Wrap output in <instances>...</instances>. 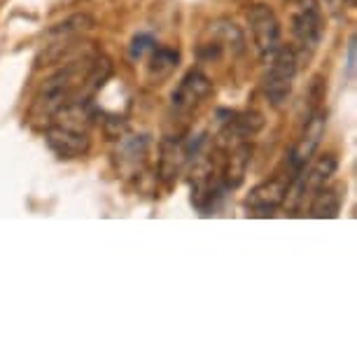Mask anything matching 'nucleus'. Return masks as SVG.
Returning <instances> with one entry per match:
<instances>
[{
    "label": "nucleus",
    "instance_id": "nucleus-1",
    "mask_svg": "<svg viewBox=\"0 0 357 357\" xmlns=\"http://www.w3.org/2000/svg\"><path fill=\"white\" fill-rule=\"evenodd\" d=\"M105 63V59L91 63V61H77V63H68L66 68L47 79V82L40 86L36 103H33V117L38 119H50L56 117L59 112L66 110L68 105L77 103V93L84 89V86H98L103 84V79L107 77L110 68H105L100 73V66Z\"/></svg>",
    "mask_w": 357,
    "mask_h": 357
},
{
    "label": "nucleus",
    "instance_id": "nucleus-2",
    "mask_svg": "<svg viewBox=\"0 0 357 357\" xmlns=\"http://www.w3.org/2000/svg\"><path fill=\"white\" fill-rule=\"evenodd\" d=\"M268 68L264 73V96L273 107H282L292 93L294 77H296V56L289 47H278L271 56L266 59Z\"/></svg>",
    "mask_w": 357,
    "mask_h": 357
},
{
    "label": "nucleus",
    "instance_id": "nucleus-3",
    "mask_svg": "<svg viewBox=\"0 0 357 357\" xmlns=\"http://www.w3.org/2000/svg\"><path fill=\"white\" fill-rule=\"evenodd\" d=\"M292 36L306 54L318 50L325 36V17L318 0H294L292 5Z\"/></svg>",
    "mask_w": 357,
    "mask_h": 357
},
{
    "label": "nucleus",
    "instance_id": "nucleus-4",
    "mask_svg": "<svg viewBox=\"0 0 357 357\" xmlns=\"http://www.w3.org/2000/svg\"><path fill=\"white\" fill-rule=\"evenodd\" d=\"M325 126H327V112L325 107H315L308 114L306 124H304V131H301L299 140H296V145L292 147V152H289V168H292V180L299 175L301 171H306L308 161L318 150L322 136H325Z\"/></svg>",
    "mask_w": 357,
    "mask_h": 357
},
{
    "label": "nucleus",
    "instance_id": "nucleus-5",
    "mask_svg": "<svg viewBox=\"0 0 357 357\" xmlns=\"http://www.w3.org/2000/svg\"><path fill=\"white\" fill-rule=\"evenodd\" d=\"M45 138H47V145H50L61 159H79V157H84L91 147L86 129L77 126L75 122H70V119L52 124L50 129H47Z\"/></svg>",
    "mask_w": 357,
    "mask_h": 357
},
{
    "label": "nucleus",
    "instance_id": "nucleus-6",
    "mask_svg": "<svg viewBox=\"0 0 357 357\" xmlns=\"http://www.w3.org/2000/svg\"><path fill=\"white\" fill-rule=\"evenodd\" d=\"M248 24H250L255 47H257L259 56L266 59L280 47V22L275 17V12L268 5H255L248 12Z\"/></svg>",
    "mask_w": 357,
    "mask_h": 357
},
{
    "label": "nucleus",
    "instance_id": "nucleus-7",
    "mask_svg": "<svg viewBox=\"0 0 357 357\" xmlns=\"http://www.w3.org/2000/svg\"><path fill=\"white\" fill-rule=\"evenodd\" d=\"M213 93V82L201 70H190L180 79L171 96V107L178 114H190Z\"/></svg>",
    "mask_w": 357,
    "mask_h": 357
},
{
    "label": "nucleus",
    "instance_id": "nucleus-8",
    "mask_svg": "<svg viewBox=\"0 0 357 357\" xmlns=\"http://www.w3.org/2000/svg\"><path fill=\"white\" fill-rule=\"evenodd\" d=\"M289 183H292V178H273L257 185L250 192V197L245 199L248 208L257 213H273L282 201H287Z\"/></svg>",
    "mask_w": 357,
    "mask_h": 357
},
{
    "label": "nucleus",
    "instance_id": "nucleus-9",
    "mask_svg": "<svg viewBox=\"0 0 357 357\" xmlns=\"http://www.w3.org/2000/svg\"><path fill=\"white\" fill-rule=\"evenodd\" d=\"M336 157H332V154H325V157H320L315 164L308 168V173L306 171H301L299 175H296V190H294V197L296 201L299 199H304L306 197V192L313 194L320 190V187H325L329 180H332V175L336 173Z\"/></svg>",
    "mask_w": 357,
    "mask_h": 357
},
{
    "label": "nucleus",
    "instance_id": "nucleus-10",
    "mask_svg": "<svg viewBox=\"0 0 357 357\" xmlns=\"http://www.w3.org/2000/svg\"><path fill=\"white\" fill-rule=\"evenodd\" d=\"M250 161H252V145L245 143V140H238L231 147V152H229L225 171H222V183H225L227 190H236V187L243 185Z\"/></svg>",
    "mask_w": 357,
    "mask_h": 357
},
{
    "label": "nucleus",
    "instance_id": "nucleus-11",
    "mask_svg": "<svg viewBox=\"0 0 357 357\" xmlns=\"http://www.w3.org/2000/svg\"><path fill=\"white\" fill-rule=\"evenodd\" d=\"M211 36L213 40L204 47H211V54L208 56H213V54H220V52H231V54H241L243 52V45H245V38L241 29L231 22H218L211 29Z\"/></svg>",
    "mask_w": 357,
    "mask_h": 357
},
{
    "label": "nucleus",
    "instance_id": "nucleus-12",
    "mask_svg": "<svg viewBox=\"0 0 357 357\" xmlns=\"http://www.w3.org/2000/svg\"><path fill=\"white\" fill-rule=\"evenodd\" d=\"M180 63V52L173 47H154L150 54V63H147V75L152 82H164L175 73Z\"/></svg>",
    "mask_w": 357,
    "mask_h": 357
},
{
    "label": "nucleus",
    "instance_id": "nucleus-13",
    "mask_svg": "<svg viewBox=\"0 0 357 357\" xmlns=\"http://www.w3.org/2000/svg\"><path fill=\"white\" fill-rule=\"evenodd\" d=\"M343 187L341 185H325L313 194L311 215L313 218H336L343 204Z\"/></svg>",
    "mask_w": 357,
    "mask_h": 357
},
{
    "label": "nucleus",
    "instance_id": "nucleus-14",
    "mask_svg": "<svg viewBox=\"0 0 357 357\" xmlns=\"http://www.w3.org/2000/svg\"><path fill=\"white\" fill-rule=\"evenodd\" d=\"M147 145H150V140H147V136H131V138H124L122 143H119V150H117L119 166L131 164L133 168H136L138 164H145Z\"/></svg>",
    "mask_w": 357,
    "mask_h": 357
},
{
    "label": "nucleus",
    "instance_id": "nucleus-15",
    "mask_svg": "<svg viewBox=\"0 0 357 357\" xmlns=\"http://www.w3.org/2000/svg\"><path fill=\"white\" fill-rule=\"evenodd\" d=\"M91 26H93V19L89 15H75V17H70V19H66V22L54 26V29L50 31V36H59V38L77 36V33L91 29Z\"/></svg>",
    "mask_w": 357,
    "mask_h": 357
},
{
    "label": "nucleus",
    "instance_id": "nucleus-16",
    "mask_svg": "<svg viewBox=\"0 0 357 357\" xmlns=\"http://www.w3.org/2000/svg\"><path fill=\"white\" fill-rule=\"evenodd\" d=\"M154 38L150 33H138L136 38L131 40V47H129V56L131 59H143L145 52H152L154 50Z\"/></svg>",
    "mask_w": 357,
    "mask_h": 357
},
{
    "label": "nucleus",
    "instance_id": "nucleus-17",
    "mask_svg": "<svg viewBox=\"0 0 357 357\" xmlns=\"http://www.w3.org/2000/svg\"><path fill=\"white\" fill-rule=\"evenodd\" d=\"M348 77H353L355 73V36H350L348 40Z\"/></svg>",
    "mask_w": 357,
    "mask_h": 357
}]
</instances>
